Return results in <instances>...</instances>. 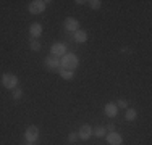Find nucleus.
Segmentation results:
<instances>
[{"mask_svg": "<svg viewBox=\"0 0 152 145\" xmlns=\"http://www.w3.org/2000/svg\"><path fill=\"white\" fill-rule=\"evenodd\" d=\"M78 140V132H70L68 134V142L70 144H75Z\"/></svg>", "mask_w": 152, "mask_h": 145, "instance_id": "19", "label": "nucleus"}, {"mask_svg": "<svg viewBox=\"0 0 152 145\" xmlns=\"http://www.w3.org/2000/svg\"><path fill=\"white\" fill-rule=\"evenodd\" d=\"M73 39L78 44H84V42H88V32L83 31V29H78V31L73 34Z\"/></svg>", "mask_w": 152, "mask_h": 145, "instance_id": "12", "label": "nucleus"}, {"mask_svg": "<svg viewBox=\"0 0 152 145\" xmlns=\"http://www.w3.org/2000/svg\"><path fill=\"white\" fill-rule=\"evenodd\" d=\"M0 81H2V86L5 87V89L13 90V89H16V86H18V76L13 74V72H3Z\"/></svg>", "mask_w": 152, "mask_h": 145, "instance_id": "2", "label": "nucleus"}, {"mask_svg": "<svg viewBox=\"0 0 152 145\" xmlns=\"http://www.w3.org/2000/svg\"><path fill=\"white\" fill-rule=\"evenodd\" d=\"M78 66H79V58H78V55H75V53H68L66 52L60 58V68L61 70L75 71Z\"/></svg>", "mask_w": 152, "mask_h": 145, "instance_id": "1", "label": "nucleus"}, {"mask_svg": "<svg viewBox=\"0 0 152 145\" xmlns=\"http://www.w3.org/2000/svg\"><path fill=\"white\" fill-rule=\"evenodd\" d=\"M24 145H34V142H26Z\"/></svg>", "mask_w": 152, "mask_h": 145, "instance_id": "23", "label": "nucleus"}, {"mask_svg": "<svg viewBox=\"0 0 152 145\" xmlns=\"http://www.w3.org/2000/svg\"><path fill=\"white\" fill-rule=\"evenodd\" d=\"M12 97H13V100H20L21 97H23V90L21 89H13V94H12Z\"/></svg>", "mask_w": 152, "mask_h": 145, "instance_id": "18", "label": "nucleus"}, {"mask_svg": "<svg viewBox=\"0 0 152 145\" xmlns=\"http://www.w3.org/2000/svg\"><path fill=\"white\" fill-rule=\"evenodd\" d=\"M105 140H107L108 145H121L123 144L121 134H118L117 130H115V132H108L107 136H105Z\"/></svg>", "mask_w": 152, "mask_h": 145, "instance_id": "8", "label": "nucleus"}, {"mask_svg": "<svg viewBox=\"0 0 152 145\" xmlns=\"http://www.w3.org/2000/svg\"><path fill=\"white\" fill-rule=\"evenodd\" d=\"M88 3L92 10H99L100 7H102V2H100V0H91V2H88Z\"/></svg>", "mask_w": 152, "mask_h": 145, "instance_id": "17", "label": "nucleus"}, {"mask_svg": "<svg viewBox=\"0 0 152 145\" xmlns=\"http://www.w3.org/2000/svg\"><path fill=\"white\" fill-rule=\"evenodd\" d=\"M42 32H44V28H42L41 23H32L29 26V34L32 39H39L42 36Z\"/></svg>", "mask_w": 152, "mask_h": 145, "instance_id": "10", "label": "nucleus"}, {"mask_svg": "<svg viewBox=\"0 0 152 145\" xmlns=\"http://www.w3.org/2000/svg\"><path fill=\"white\" fill-rule=\"evenodd\" d=\"M66 53V45L61 42H55L52 47H50V55L52 57H57V58H61Z\"/></svg>", "mask_w": 152, "mask_h": 145, "instance_id": "5", "label": "nucleus"}, {"mask_svg": "<svg viewBox=\"0 0 152 145\" xmlns=\"http://www.w3.org/2000/svg\"><path fill=\"white\" fill-rule=\"evenodd\" d=\"M39 128L37 126H29V128H26V132H24V139H26V142H34L36 140H39Z\"/></svg>", "mask_w": 152, "mask_h": 145, "instance_id": "4", "label": "nucleus"}, {"mask_svg": "<svg viewBox=\"0 0 152 145\" xmlns=\"http://www.w3.org/2000/svg\"><path fill=\"white\" fill-rule=\"evenodd\" d=\"M76 3H78V5H84V3H88V2H84V0H76Z\"/></svg>", "mask_w": 152, "mask_h": 145, "instance_id": "22", "label": "nucleus"}, {"mask_svg": "<svg viewBox=\"0 0 152 145\" xmlns=\"http://www.w3.org/2000/svg\"><path fill=\"white\" fill-rule=\"evenodd\" d=\"M137 116V111L134 108H126V113H125V119L126 121H134Z\"/></svg>", "mask_w": 152, "mask_h": 145, "instance_id": "14", "label": "nucleus"}, {"mask_svg": "<svg viewBox=\"0 0 152 145\" xmlns=\"http://www.w3.org/2000/svg\"><path fill=\"white\" fill-rule=\"evenodd\" d=\"M105 130H108V132H115L117 129H115V124H112V123H110V124L105 126Z\"/></svg>", "mask_w": 152, "mask_h": 145, "instance_id": "21", "label": "nucleus"}, {"mask_svg": "<svg viewBox=\"0 0 152 145\" xmlns=\"http://www.w3.org/2000/svg\"><path fill=\"white\" fill-rule=\"evenodd\" d=\"M105 128L104 126H99V128H96L92 130V136H96V137H99V139H102V137H105Z\"/></svg>", "mask_w": 152, "mask_h": 145, "instance_id": "16", "label": "nucleus"}, {"mask_svg": "<svg viewBox=\"0 0 152 145\" xmlns=\"http://www.w3.org/2000/svg\"><path fill=\"white\" fill-rule=\"evenodd\" d=\"M92 128L89 124H83L81 128H79L78 130V139H81V140H89L92 137Z\"/></svg>", "mask_w": 152, "mask_h": 145, "instance_id": "7", "label": "nucleus"}, {"mask_svg": "<svg viewBox=\"0 0 152 145\" xmlns=\"http://www.w3.org/2000/svg\"><path fill=\"white\" fill-rule=\"evenodd\" d=\"M47 0H32V2L28 5V10H29L31 14H41L45 12V7H47Z\"/></svg>", "mask_w": 152, "mask_h": 145, "instance_id": "3", "label": "nucleus"}, {"mask_svg": "<svg viewBox=\"0 0 152 145\" xmlns=\"http://www.w3.org/2000/svg\"><path fill=\"white\" fill-rule=\"evenodd\" d=\"M115 105H117L118 108H128V107H129V105H128V102H126L125 99H120V100H118Z\"/></svg>", "mask_w": 152, "mask_h": 145, "instance_id": "20", "label": "nucleus"}, {"mask_svg": "<svg viewBox=\"0 0 152 145\" xmlns=\"http://www.w3.org/2000/svg\"><path fill=\"white\" fill-rule=\"evenodd\" d=\"M44 63H45L49 71H58L60 70V58H57V57H52V55L45 57Z\"/></svg>", "mask_w": 152, "mask_h": 145, "instance_id": "6", "label": "nucleus"}, {"mask_svg": "<svg viewBox=\"0 0 152 145\" xmlns=\"http://www.w3.org/2000/svg\"><path fill=\"white\" fill-rule=\"evenodd\" d=\"M29 49L32 50V52H39V50L42 49L41 42H39V39H31L29 41Z\"/></svg>", "mask_w": 152, "mask_h": 145, "instance_id": "15", "label": "nucleus"}, {"mask_svg": "<svg viewBox=\"0 0 152 145\" xmlns=\"http://www.w3.org/2000/svg\"><path fill=\"white\" fill-rule=\"evenodd\" d=\"M104 113H105V116H108V118H117L118 115V107L115 103H107L105 107H104Z\"/></svg>", "mask_w": 152, "mask_h": 145, "instance_id": "11", "label": "nucleus"}, {"mask_svg": "<svg viewBox=\"0 0 152 145\" xmlns=\"http://www.w3.org/2000/svg\"><path fill=\"white\" fill-rule=\"evenodd\" d=\"M63 28L66 29V31H70V32H76L79 29V21L70 16V18H66V20L63 21Z\"/></svg>", "mask_w": 152, "mask_h": 145, "instance_id": "9", "label": "nucleus"}, {"mask_svg": "<svg viewBox=\"0 0 152 145\" xmlns=\"http://www.w3.org/2000/svg\"><path fill=\"white\" fill-rule=\"evenodd\" d=\"M58 74L61 79H65V81H70V79L75 78V71H68V70H58Z\"/></svg>", "mask_w": 152, "mask_h": 145, "instance_id": "13", "label": "nucleus"}]
</instances>
